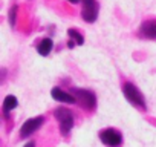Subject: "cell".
<instances>
[{"label":"cell","instance_id":"6da1fadb","mask_svg":"<svg viewBox=\"0 0 156 147\" xmlns=\"http://www.w3.org/2000/svg\"><path fill=\"white\" fill-rule=\"evenodd\" d=\"M122 94H124L126 100H127L132 106H135L136 109H139V110H142V112L147 109L145 98H144L142 92H141L133 83L126 81V83L122 84Z\"/></svg>","mask_w":156,"mask_h":147},{"label":"cell","instance_id":"7a4b0ae2","mask_svg":"<svg viewBox=\"0 0 156 147\" xmlns=\"http://www.w3.org/2000/svg\"><path fill=\"white\" fill-rule=\"evenodd\" d=\"M72 95L75 97L76 103L86 110H94L97 107V95L89 89L72 88Z\"/></svg>","mask_w":156,"mask_h":147},{"label":"cell","instance_id":"3957f363","mask_svg":"<svg viewBox=\"0 0 156 147\" xmlns=\"http://www.w3.org/2000/svg\"><path fill=\"white\" fill-rule=\"evenodd\" d=\"M54 117L58 121V127H60L61 135H64V136L69 135V132L73 127V115H72V112L69 109H66V107H57L55 112H54Z\"/></svg>","mask_w":156,"mask_h":147},{"label":"cell","instance_id":"277c9868","mask_svg":"<svg viewBox=\"0 0 156 147\" xmlns=\"http://www.w3.org/2000/svg\"><path fill=\"white\" fill-rule=\"evenodd\" d=\"M100 139L104 145L107 147H119L122 144V135L119 130L113 129V127H107L104 130L100 132Z\"/></svg>","mask_w":156,"mask_h":147},{"label":"cell","instance_id":"5b68a950","mask_svg":"<svg viewBox=\"0 0 156 147\" xmlns=\"http://www.w3.org/2000/svg\"><path fill=\"white\" fill-rule=\"evenodd\" d=\"M44 123V117L38 115V117H34V118H29L28 121L23 123V126L20 127V138H28L31 136L32 133H35Z\"/></svg>","mask_w":156,"mask_h":147},{"label":"cell","instance_id":"8992f818","mask_svg":"<svg viewBox=\"0 0 156 147\" xmlns=\"http://www.w3.org/2000/svg\"><path fill=\"white\" fill-rule=\"evenodd\" d=\"M83 9H81V17L87 23H94L98 17V5L95 0H81Z\"/></svg>","mask_w":156,"mask_h":147},{"label":"cell","instance_id":"52a82bcc","mask_svg":"<svg viewBox=\"0 0 156 147\" xmlns=\"http://www.w3.org/2000/svg\"><path fill=\"white\" fill-rule=\"evenodd\" d=\"M139 35L142 38H148V40H156V19L147 20L141 25L139 28Z\"/></svg>","mask_w":156,"mask_h":147},{"label":"cell","instance_id":"ba28073f","mask_svg":"<svg viewBox=\"0 0 156 147\" xmlns=\"http://www.w3.org/2000/svg\"><path fill=\"white\" fill-rule=\"evenodd\" d=\"M51 95L55 101H60V103H66V104H75L76 103V100L72 94H69V92H66L60 88H54L51 91Z\"/></svg>","mask_w":156,"mask_h":147},{"label":"cell","instance_id":"9c48e42d","mask_svg":"<svg viewBox=\"0 0 156 147\" xmlns=\"http://www.w3.org/2000/svg\"><path fill=\"white\" fill-rule=\"evenodd\" d=\"M17 104H19V101H17V98L14 97V95H8L5 100H3V106H2V110H3V117L8 120L9 118V115H11V112L17 107Z\"/></svg>","mask_w":156,"mask_h":147},{"label":"cell","instance_id":"30bf717a","mask_svg":"<svg viewBox=\"0 0 156 147\" xmlns=\"http://www.w3.org/2000/svg\"><path fill=\"white\" fill-rule=\"evenodd\" d=\"M52 48H54V41H52L51 38H43V40L38 43V46H37V52H38L41 57H48V55L51 54Z\"/></svg>","mask_w":156,"mask_h":147},{"label":"cell","instance_id":"8fae6325","mask_svg":"<svg viewBox=\"0 0 156 147\" xmlns=\"http://www.w3.org/2000/svg\"><path fill=\"white\" fill-rule=\"evenodd\" d=\"M67 35H69V40H73L75 41V45H78V46H81L83 43H84V37L78 32L76 29H67Z\"/></svg>","mask_w":156,"mask_h":147},{"label":"cell","instance_id":"7c38bea8","mask_svg":"<svg viewBox=\"0 0 156 147\" xmlns=\"http://www.w3.org/2000/svg\"><path fill=\"white\" fill-rule=\"evenodd\" d=\"M17 5H14V6H11V9H9V14H8V20H9V25L14 28L16 26V23H17Z\"/></svg>","mask_w":156,"mask_h":147},{"label":"cell","instance_id":"4fadbf2b","mask_svg":"<svg viewBox=\"0 0 156 147\" xmlns=\"http://www.w3.org/2000/svg\"><path fill=\"white\" fill-rule=\"evenodd\" d=\"M25 147H35V142L34 141H29L28 144H25Z\"/></svg>","mask_w":156,"mask_h":147},{"label":"cell","instance_id":"5bb4252c","mask_svg":"<svg viewBox=\"0 0 156 147\" xmlns=\"http://www.w3.org/2000/svg\"><path fill=\"white\" fill-rule=\"evenodd\" d=\"M67 2H69V3H72V5H76V3H80L81 0H67Z\"/></svg>","mask_w":156,"mask_h":147}]
</instances>
